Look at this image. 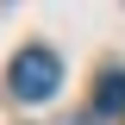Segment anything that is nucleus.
Masks as SVG:
<instances>
[{
  "instance_id": "obj_3",
  "label": "nucleus",
  "mask_w": 125,
  "mask_h": 125,
  "mask_svg": "<svg viewBox=\"0 0 125 125\" xmlns=\"http://www.w3.org/2000/svg\"><path fill=\"white\" fill-rule=\"evenodd\" d=\"M62 125H94V119H88V113H75V119H62Z\"/></svg>"
},
{
  "instance_id": "obj_2",
  "label": "nucleus",
  "mask_w": 125,
  "mask_h": 125,
  "mask_svg": "<svg viewBox=\"0 0 125 125\" xmlns=\"http://www.w3.org/2000/svg\"><path fill=\"white\" fill-rule=\"evenodd\" d=\"M94 113L100 119H119L125 113V69H106V75L94 81Z\"/></svg>"
},
{
  "instance_id": "obj_1",
  "label": "nucleus",
  "mask_w": 125,
  "mask_h": 125,
  "mask_svg": "<svg viewBox=\"0 0 125 125\" xmlns=\"http://www.w3.org/2000/svg\"><path fill=\"white\" fill-rule=\"evenodd\" d=\"M6 88H13V100H25V106L50 100V94L62 88V56L50 44H25L13 56V69H6Z\"/></svg>"
}]
</instances>
